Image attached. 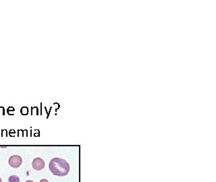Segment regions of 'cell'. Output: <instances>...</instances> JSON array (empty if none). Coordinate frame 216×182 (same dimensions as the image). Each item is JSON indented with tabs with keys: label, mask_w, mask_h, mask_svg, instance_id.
Here are the masks:
<instances>
[{
	"label": "cell",
	"mask_w": 216,
	"mask_h": 182,
	"mask_svg": "<svg viewBox=\"0 0 216 182\" xmlns=\"http://www.w3.org/2000/svg\"><path fill=\"white\" fill-rule=\"evenodd\" d=\"M49 169L53 175L58 177H63L69 174L70 165L63 158H53L49 162Z\"/></svg>",
	"instance_id": "cell-1"
},
{
	"label": "cell",
	"mask_w": 216,
	"mask_h": 182,
	"mask_svg": "<svg viewBox=\"0 0 216 182\" xmlns=\"http://www.w3.org/2000/svg\"><path fill=\"white\" fill-rule=\"evenodd\" d=\"M8 163L13 168H18L22 165V159L19 155H12L9 158Z\"/></svg>",
	"instance_id": "cell-2"
},
{
	"label": "cell",
	"mask_w": 216,
	"mask_h": 182,
	"mask_svg": "<svg viewBox=\"0 0 216 182\" xmlns=\"http://www.w3.org/2000/svg\"><path fill=\"white\" fill-rule=\"evenodd\" d=\"M32 166H33V168L35 170L41 171L45 168V163L42 158L37 157L35 158L32 162Z\"/></svg>",
	"instance_id": "cell-3"
},
{
	"label": "cell",
	"mask_w": 216,
	"mask_h": 182,
	"mask_svg": "<svg viewBox=\"0 0 216 182\" xmlns=\"http://www.w3.org/2000/svg\"><path fill=\"white\" fill-rule=\"evenodd\" d=\"M8 182H20V179L17 175H12L8 178Z\"/></svg>",
	"instance_id": "cell-4"
},
{
	"label": "cell",
	"mask_w": 216,
	"mask_h": 182,
	"mask_svg": "<svg viewBox=\"0 0 216 182\" xmlns=\"http://www.w3.org/2000/svg\"><path fill=\"white\" fill-rule=\"evenodd\" d=\"M39 182H49V181L45 179H41Z\"/></svg>",
	"instance_id": "cell-5"
},
{
	"label": "cell",
	"mask_w": 216,
	"mask_h": 182,
	"mask_svg": "<svg viewBox=\"0 0 216 182\" xmlns=\"http://www.w3.org/2000/svg\"><path fill=\"white\" fill-rule=\"evenodd\" d=\"M25 182H34L33 181H32V180H27V181H26Z\"/></svg>",
	"instance_id": "cell-6"
},
{
	"label": "cell",
	"mask_w": 216,
	"mask_h": 182,
	"mask_svg": "<svg viewBox=\"0 0 216 182\" xmlns=\"http://www.w3.org/2000/svg\"><path fill=\"white\" fill-rule=\"evenodd\" d=\"M0 182H2V179H1V177H0Z\"/></svg>",
	"instance_id": "cell-7"
}]
</instances>
